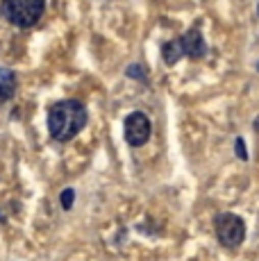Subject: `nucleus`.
<instances>
[{
	"mask_svg": "<svg viewBox=\"0 0 259 261\" xmlns=\"http://www.w3.org/2000/svg\"><path fill=\"white\" fill-rule=\"evenodd\" d=\"M87 120V107L80 100H59L48 109V132L55 141L66 143L82 132Z\"/></svg>",
	"mask_w": 259,
	"mask_h": 261,
	"instance_id": "nucleus-1",
	"label": "nucleus"
},
{
	"mask_svg": "<svg viewBox=\"0 0 259 261\" xmlns=\"http://www.w3.org/2000/svg\"><path fill=\"white\" fill-rule=\"evenodd\" d=\"M46 9V0H3L0 12L16 28H32L41 18Z\"/></svg>",
	"mask_w": 259,
	"mask_h": 261,
	"instance_id": "nucleus-2",
	"label": "nucleus"
},
{
	"mask_svg": "<svg viewBox=\"0 0 259 261\" xmlns=\"http://www.w3.org/2000/svg\"><path fill=\"white\" fill-rule=\"evenodd\" d=\"M214 232L223 248H239L246 241V223L237 214H218L214 218Z\"/></svg>",
	"mask_w": 259,
	"mask_h": 261,
	"instance_id": "nucleus-3",
	"label": "nucleus"
},
{
	"mask_svg": "<svg viewBox=\"0 0 259 261\" xmlns=\"http://www.w3.org/2000/svg\"><path fill=\"white\" fill-rule=\"evenodd\" d=\"M152 134V123L143 112H132L125 118V141L132 148H141Z\"/></svg>",
	"mask_w": 259,
	"mask_h": 261,
	"instance_id": "nucleus-4",
	"label": "nucleus"
},
{
	"mask_svg": "<svg viewBox=\"0 0 259 261\" xmlns=\"http://www.w3.org/2000/svg\"><path fill=\"white\" fill-rule=\"evenodd\" d=\"M180 46H182V53L184 57H191V59H200L207 55V43L205 39H202L200 30L191 28L187 34H182L180 37Z\"/></svg>",
	"mask_w": 259,
	"mask_h": 261,
	"instance_id": "nucleus-5",
	"label": "nucleus"
},
{
	"mask_svg": "<svg viewBox=\"0 0 259 261\" xmlns=\"http://www.w3.org/2000/svg\"><path fill=\"white\" fill-rule=\"evenodd\" d=\"M16 93V75L12 68L0 66V100H9Z\"/></svg>",
	"mask_w": 259,
	"mask_h": 261,
	"instance_id": "nucleus-6",
	"label": "nucleus"
},
{
	"mask_svg": "<svg viewBox=\"0 0 259 261\" xmlns=\"http://www.w3.org/2000/svg\"><path fill=\"white\" fill-rule=\"evenodd\" d=\"M162 57H164V62H166V66H175V64L184 57L182 46H180V39H173V41L164 43V46H162Z\"/></svg>",
	"mask_w": 259,
	"mask_h": 261,
	"instance_id": "nucleus-7",
	"label": "nucleus"
},
{
	"mask_svg": "<svg viewBox=\"0 0 259 261\" xmlns=\"http://www.w3.org/2000/svg\"><path fill=\"white\" fill-rule=\"evenodd\" d=\"M59 202H62V209H71L73 202H75V189H64L62 193H59Z\"/></svg>",
	"mask_w": 259,
	"mask_h": 261,
	"instance_id": "nucleus-8",
	"label": "nucleus"
},
{
	"mask_svg": "<svg viewBox=\"0 0 259 261\" xmlns=\"http://www.w3.org/2000/svg\"><path fill=\"white\" fill-rule=\"evenodd\" d=\"M234 152H237V157L241 159V162H248V150H246V141H243L241 137H237V141H234Z\"/></svg>",
	"mask_w": 259,
	"mask_h": 261,
	"instance_id": "nucleus-9",
	"label": "nucleus"
},
{
	"mask_svg": "<svg viewBox=\"0 0 259 261\" xmlns=\"http://www.w3.org/2000/svg\"><path fill=\"white\" fill-rule=\"evenodd\" d=\"M127 77H137V80H143V71H141V66L139 64H134V66H130L127 71H125Z\"/></svg>",
	"mask_w": 259,
	"mask_h": 261,
	"instance_id": "nucleus-10",
	"label": "nucleus"
},
{
	"mask_svg": "<svg viewBox=\"0 0 259 261\" xmlns=\"http://www.w3.org/2000/svg\"><path fill=\"white\" fill-rule=\"evenodd\" d=\"M257 14H259V5H257Z\"/></svg>",
	"mask_w": 259,
	"mask_h": 261,
	"instance_id": "nucleus-11",
	"label": "nucleus"
},
{
	"mask_svg": "<svg viewBox=\"0 0 259 261\" xmlns=\"http://www.w3.org/2000/svg\"><path fill=\"white\" fill-rule=\"evenodd\" d=\"M257 71H259V64H257Z\"/></svg>",
	"mask_w": 259,
	"mask_h": 261,
	"instance_id": "nucleus-12",
	"label": "nucleus"
}]
</instances>
